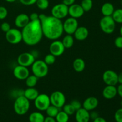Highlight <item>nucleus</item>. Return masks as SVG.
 Here are the masks:
<instances>
[{
  "mask_svg": "<svg viewBox=\"0 0 122 122\" xmlns=\"http://www.w3.org/2000/svg\"><path fill=\"white\" fill-rule=\"evenodd\" d=\"M39 21L41 25L43 35L50 40H57L64 32L61 20L52 15L39 14Z\"/></svg>",
  "mask_w": 122,
  "mask_h": 122,
  "instance_id": "f257e3e1",
  "label": "nucleus"
},
{
  "mask_svg": "<svg viewBox=\"0 0 122 122\" xmlns=\"http://www.w3.org/2000/svg\"><path fill=\"white\" fill-rule=\"evenodd\" d=\"M21 33L22 41L26 45L33 46L40 42L44 35L39 20L30 21L22 29Z\"/></svg>",
  "mask_w": 122,
  "mask_h": 122,
  "instance_id": "f03ea898",
  "label": "nucleus"
},
{
  "mask_svg": "<svg viewBox=\"0 0 122 122\" xmlns=\"http://www.w3.org/2000/svg\"><path fill=\"white\" fill-rule=\"evenodd\" d=\"M14 110L17 114L23 116L28 112L30 108V101L23 95L15 98L13 106Z\"/></svg>",
  "mask_w": 122,
  "mask_h": 122,
  "instance_id": "7ed1b4c3",
  "label": "nucleus"
},
{
  "mask_svg": "<svg viewBox=\"0 0 122 122\" xmlns=\"http://www.w3.org/2000/svg\"><path fill=\"white\" fill-rule=\"evenodd\" d=\"M31 66L33 75L36 76L38 78L45 77L48 73V66L44 62V60H35Z\"/></svg>",
  "mask_w": 122,
  "mask_h": 122,
  "instance_id": "20e7f679",
  "label": "nucleus"
},
{
  "mask_svg": "<svg viewBox=\"0 0 122 122\" xmlns=\"http://www.w3.org/2000/svg\"><path fill=\"white\" fill-rule=\"evenodd\" d=\"M101 29L106 34H112L116 29V22L112 16H103L100 21Z\"/></svg>",
  "mask_w": 122,
  "mask_h": 122,
  "instance_id": "39448f33",
  "label": "nucleus"
},
{
  "mask_svg": "<svg viewBox=\"0 0 122 122\" xmlns=\"http://www.w3.org/2000/svg\"><path fill=\"white\" fill-rule=\"evenodd\" d=\"M5 39L8 43L13 45L19 44L22 41L21 31L16 28H11L5 33Z\"/></svg>",
  "mask_w": 122,
  "mask_h": 122,
  "instance_id": "423d86ee",
  "label": "nucleus"
},
{
  "mask_svg": "<svg viewBox=\"0 0 122 122\" xmlns=\"http://www.w3.org/2000/svg\"><path fill=\"white\" fill-rule=\"evenodd\" d=\"M34 105L37 110L39 111H45L51 105L50 96L45 94H41L34 100Z\"/></svg>",
  "mask_w": 122,
  "mask_h": 122,
  "instance_id": "0eeeda50",
  "label": "nucleus"
},
{
  "mask_svg": "<svg viewBox=\"0 0 122 122\" xmlns=\"http://www.w3.org/2000/svg\"><path fill=\"white\" fill-rule=\"evenodd\" d=\"M51 14L54 17L61 20L69 15V7L63 2L57 4L51 9Z\"/></svg>",
  "mask_w": 122,
  "mask_h": 122,
  "instance_id": "6e6552de",
  "label": "nucleus"
},
{
  "mask_svg": "<svg viewBox=\"0 0 122 122\" xmlns=\"http://www.w3.org/2000/svg\"><path fill=\"white\" fill-rule=\"evenodd\" d=\"M35 60V56L31 52H23L17 57L18 64L26 67L31 66Z\"/></svg>",
  "mask_w": 122,
  "mask_h": 122,
  "instance_id": "1a4fd4ad",
  "label": "nucleus"
},
{
  "mask_svg": "<svg viewBox=\"0 0 122 122\" xmlns=\"http://www.w3.org/2000/svg\"><path fill=\"white\" fill-rule=\"evenodd\" d=\"M51 104L60 108L66 104V97L60 91H55L50 96Z\"/></svg>",
  "mask_w": 122,
  "mask_h": 122,
  "instance_id": "9d476101",
  "label": "nucleus"
},
{
  "mask_svg": "<svg viewBox=\"0 0 122 122\" xmlns=\"http://www.w3.org/2000/svg\"><path fill=\"white\" fill-rule=\"evenodd\" d=\"M63 30L67 34L73 35L77 27H79L78 21L77 19L70 17L66 19L64 23H63Z\"/></svg>",
  "mask_w": 122,
  "mask_h": 122,
  "instance_id": "9b49d317",
  "label": "nucleus"
},
{
  "mask_svg": "<svg viewBox=\"0 0 122 122\" xmlns=\"http://www.w3.org/2000/svg\"><path fill=\"white\" fill-rule=\"evenodd\" d=\"M103 82L107 85L116 86L118 83V74L112 70H107L102 75Z\"/></svg>",
  "mask_w": 122,
  "mask_h": 122,
  "instance_id": "f8f14e48",
  "label": "nucleus"
},
{
  "mask_svg": "<svg viewBox=\"0 0 122 122\" xmlns=\"http://www.w3.org/2000/svg\"><path fill=\"white\" fill-rule=\"evenodd\" d=\"M65 48L61 41L54 40L51 43L49 47L50 53L56 57H58L63 54L65 51Z\"/></svg>",
  "mask_w": 122,
  "mask_h": 122,
  "instance_id": "ddd939ff",
  "label": "nucleus"
},
{
  "mask_svg": "<svg viewBox=\"0 0 122 122\" xmlns=\"http://www.w3.org/2000/svg\"><path fill=\"white\" fill-rule=\"evenodd\" d=\"M13 75L16 79L22 81L25 80L29 76L30 71L26 67L18 65L13 69Z\"/></svg>",
  "mask_w": 122,
  "mask_h": 122,
  "instance_id": "4468645a",
  "label": "nucleus"
},
{
  "mask_svg": "<svg viewBox=\"0 0 122 122\" xmlns=\"http://www.w3.org/2000/svg\"><path fill=\"white\" fill-rule=\"evenodd\" d=\"M85 11L81 7V4H73L69 7V15L71 17L79 19L83 16Z\"/></svg>",
  "mask_w": 122,
  "mask_h": 122,
  "instance_id": "2eb2a0df",
  "label": "nucleus"
},
{
  "mask_svg": "<svg viewBox=\"0 0 122 122\" xmlns=\"http://www.w3.org/2000/svg\"><path fill=\"white\" fill-rule=\"evenodd\" d=\"M99 104L98 100L94 97H90L85 100L82 103V107L88 112L94 110L98 107Z\"/></svg>",
  "mask_w": 122,
  "mask_h": 122,
  "instance_id": "dca6fc26",
  "label": "nucleus"
},
{
  "mask_svg": "<svg viewBox=\"0 0 122 122\" xmlns=\"http://www.w3.org/2000/svg\"><path fill=\"white\" fill-rule=\"evenodd\" d=\"M75 119L77 122H89L90 120L89 112L82 107L75 112Z\"/></svg>",
  "mask_w": 122,
  "mask_h": 122,
  "instance_id": "f3484780",
  "label": "nucleus"
},
{
  "mask_svg": "<svg viewBox=\"0 0 122 122\" xmlns=\"http://www.w3.org/2000/svg\"><path fill=\"white\" fill-rule=\"evenodd\" d=\"M30 21L29 15L25 13H21L16 16L14 20V24L18 28L23 29L30 22Z\"/></svg>",
  "mask_w": 122,
  "mask_h": 122,
  "instance_id": "a211bd4d",
  "label": "nucleus"
},
{
  "mask_svg": "<svg viewBox=\"0 0 122 122\" xmlns=\"http://www.w3.org/2000/svg\"><path fill=\"white\" fill-rule=\"evenodd\" d=\"M102 96L107 100H112L117 95V91L116 86L107 85L102 91Z\"/></svg>",
  "mask_w": 122,
  "mask_h": 122,
  "instance_id": "6ab92c4d",
  "label": "nucleus"
},
{
  "mask_svg": "<svg viewBox=\"0 0 122 122\" xmlns=\"http://www.w3.org/2000/svg\"><path fill=\"white\" fill-rule=\"evenodd\" d=\"M74 37L77 41H84L89 36V30L85 26H79L73 33Z\"/></svg>",
  "mask_w": 122,
  "mask_h": 122,
  "instance_id": "aec40b11",
  "label": "nucleus"
},
{
  "mask_svg": "<svg viewBox=\"0 0 122 122\" xmlns=\"http://www.w3.org/2000/svg\"><path fill=\"white\" fill-rule=\"evenodd\" d=\"M114 5L110 2H106L102 5L101 11L103 16H112L114 11Z\"/></svg>",
  "mask_w": 122,
  "mask_h": 122,
  "instance_id": "412c9836",
  "label": "nucleus"
},
{
  "mask_svg": "<svg viewBox=\"0 0 122 122\" xmlns=\"http://www.w3.org/2000/svg\"><path fill=\"white\" fill-rule=\"evenodd\" d=\"M39 94L38 91L35 88H27L23 92V95L29 101H34Z\"/></svg>",
  "mask_w": 122,
  "mask_h": 122,
  "instance_id": "4be33fe9",
  "label": "nucleus"
},
{
  "mask_svg": "<svg viewBox=\"0 0 122 122\" xmlns=\"http://www.w3.org/2000/svg\"><path fill=\"white\" fill-rule=\"evenodd\" d=\"M73 67L76 72H82L85 69V62L82 58H76L73 62Z\"/></svg>",
  "mask_w": 122,
  "mask_h": 122,
  "instance_id": "5701e85b",
  "label": "nucleus"
},
{
  "mask_svg": "<svg viewBox=\"0 0 122 122\" xmlns=\"http://www.w3.org/2000/svg\"><path fill=\"white\" fill-rule=\"evenodd\" d=\"M44 116L39 112H33L29 116V122H44Z\"/></svg>",
  "mask_w": 122,
  "mask_h": 122,
  "instance_id": "b1692460",
  "label": "nucleus"
},
{
  "mask_svg": "<svg viewBox=\"0 0 122 122\" xmlns=\"http://www.w3.org/2000/svg\"><path fill=\"white\" fill-rule=\"evenodd\" d=\"M61 42L66 49H69L73 46L75 41H74V38L72 36V35L67 34V35H66L63 38Z\"/></svg>",
  "mask_w": 122,
  "mask_h": 122,
  "instance_id": "393cba45",
  "label": "nucleus"
},
{
  "mask_svg": "<svg viewBox=\"0 0 122 122\" xmlns=\"http://www.w3.org/2000/svg\"><path fill=\"white\" fill-rule=\"evenodd\" d=\"M38 77L34 75H29L27 78L25 79V83L27 88H35L38 83Z\"/></svg>",
  "mask_w": 122,
  "mask_h": 122,
  "instance_id": "a878e982",
  "label": "nucleus"
},
{
  "mask_svg": "<svg viewBox=\"0 0 122 122\" xmlns=\"http://www.w3.org/2000/svg\"><path fill=\"white\" fill-rule=\"evenodd\" d=\"M59 109L60 108H58V107L51 104L48 107L47 109L45 110V112H46V113L48 116L55 118L56 116L57 115L58 112H59Z\"/></svg>",
  "mask_w": 122,
  "mask_h": 122,
  "instance_id": "bb28decb",
  "label": "nucleus"
},
{
  "mask_svg": "<svg viewBox=\"0 0 122 122\" xmlns=\"http://www.w3.org/2000/svg\"><path fill=\"white\" fill-rule=\"evenodd\" d=\"M112 17L116 23L122 24V8H118L113 12Z\"/></svg>",
  "mask_w": 122,
  "mask_h": 122,
  "instance_id": "cd10ccee",
  "label": "nucleus"
},
{
  "mask_svg": "<svg viewBox=\"0 0 122 122\" xmlns=\"http://www.w3.org/2000/svg\"><path fill=\"white\" fill-rule=\"evenodd\" d=\"M55 119L57 122H68L69 120V116L64 111H59Z\"/></svg>",
  "mask_w": 122,
  "mask_h": 122,
  "instance_id": "c85d7f7f",
  "label": "nucleus"
},
{
  "mask_svg": "<svg viewBox=\"0 0 122 122\" xmlns=\"http://www.w3.org/2000/svg\"><path fill=\"white\" fill-rule=\"evenodd\" d=\"M81 5L85 12L89 11L93 7L92 0H82Z\"/></svg>",
  "mask_w": 122,
  "mask_h": 122,
  "instance_id": "c756f323",
  "label": "nucleus"
},
{
  "mask_svg": "<svg viewBox=\"0 0 122 122\" xmlns=\"http://www.w3.org/2000/svg\"><path fill=\"white\" fill-rule=\"evenodd\" d=\"M35 4L39 10H45L48 8L50 2L48 0H37Z\"/></svg>",
  "mask_w": 122,
  "mask_h": 122,
  "instance_id": "7c9ffc66",
  "label": "nucleus"
},
{
  "mask_svg": "<svg viewBox=\"0 0 122 122\" xmlns=\"http://www.w3.org/2000/svg\"><path fill=\"white\" fill-rule=\"evenodd\" d=\"M63 111H64L66 113L68 114L69 116L73 115L75 113L76 110L74 108V107L71 106V104H64L63 107Z\"/></svg>",
  "mask_w": 122,
  "mask_h": 122,
  "instance_id": "2f4dec72",
  "label": "nucleus"
},
{
  "mask_svg": "<svg viewBox=\"0 0 122 122\" xmlns=\"http://www.w3.org/2000/svg\"><path fill=\"white\" fill-rule=\"evenodd\" d=\"M56 57L54 56V55L51 54V53L46 55L44 60V62H45L48 66L53 64L54 63L56 62Z\"/></svg>",
  "mask_w": 122,
  "mask_h": 122,
  "instance_id": "473e14b6",
  "label": "nucleus"
},
{
  "mask_svg": "<svg viewBox=\"0 0 122 122\" xmlns=\"http://www.w3.org/2000/svg\"><path fill=\"white\" fill-rule=\"evenodd\" d=\"M8 15V10L3 6H0V20H4Z\"/></svg>",
  "mask_w": 122,
  "mask_h": 122,
  "instance_id": "72a5a7b5",
  "label": "nucleus"
},
{
  "mask_svg": "<svg viewBox=\"0 0 122 122\" xmlns=\"http://www.w3.org/2000/svg\"><path fill=\"white\" fill-rule=\"evenodd\" d=\"M114 119L116 122H122V108H119L116 112Z\"/></svg>",
  "mask_w": 122,
  "mask_h": 122,
  "instance_id": "f704fd0d",
  "label": "nucleus"
},
{
  "mask_svg": "<svg viewBox=\"0 0 122 122\" xmlns=\"http://www.w3.org/2000/svg\"><path fill=\"white\" fill-rule=\"evenodd\" d=\"M70 104H71V106L74 107V108H75L76 111H77V110L80 109V108L82 107V103L77 100H72V101H71V102H70Z\"/></svg>",
  "mask_w": 122,
  "mask_h": 122,
  "instance_id": "c9c22d12",
  "label": "nucleus"
},
{
  "mask_svg": "<svg viewBox=\"0 0 122 122\" xmlns=\"http://www.w3.org/2000/svg\"><path fill=\"white\" fill-rule=\"evenodd\" d=\"M0 29H1L2 32L6 33L11 29L10 25L7 22H4L0 25Z\"/></svg>",
  "mask_w": 122,
  "mask_h": 122,
  "instance_id": "e433bc0d",
  "label": "nucleus"
},
{
  "mask_svg": "<svg viewBox=\"0 0 122 122\" xmlns=\"http://www.w3.org/2000/svg\"><path fill=\"white\" fill-rule=\"evenodd\" d=\"M19 1L21 4L24 5L30 6L35 4L37 0H19Z\"/></svg>",
  "mask_w": 122,
  "mask_h": 122,
  "instance_id": "4c0bfd02",
  "label": "nucleus"
},
{
  "mask_svg": "<svg viewBox=\"0 0 122 122\" xmlns=\"http://www.w3.org/2000/svg\"><path fill=\"white\" fill-rule=\"evenodd\" d=\"M114 45L116 46L117 48H122V36H120L117 37L114 40Z\"/></svg>",
  "mask_w": 122,
  "mask_h": 122,
  "instance_id": "58836bf2",
  "label": "nucleus"
},
{
  "mask_svg": "<svg viewBox=\"0 0 122 122\" xmlns=\"http://www.w3.org/2000/svg\"><path fill=\"white\" fill-rule=\"evenodd\" d=\"M39 14L36 13H33L29 15L30 20V21H35V20H38L39 19Z\"/></svg>",
  "mask_w": 122,
  "mask_h": 122,
  "instance_id": "ea45409f",
  "label": "nucleus"
},
{
  "mask_svg": "<svg viewBox=\"0 0 122 122\" xmlns=\"http://www.w3.org/2000/svg\"><path fill=\"white\" fill-rule=\"evenodd\" d=\"M89 115H90V119H92L93 120L96 119V118H97L98 117H99V115L97 112L93 110L91 113H89Z\"/></svg>",
  "mask_w": 122,
  "mask_h": 122,
  "instance_id": "a19ab883",
  "label": "nucleus"
},
{
  "mask_svg": "<svg viewBox=\"0 0 122 122\" xmlns=\"http://www.w3.org/2000/svg\"><path fill=\"white\" fill-rule=\"evenodd\" d=\"M75 1L76 0H63V3L64 4L66 5L68 7H69V6L73 4H75Z\"/></svg>",
  "mask_w": 122,
  "mask_h": 122,
  "instance_id": "79ce46f5",
  "label": "nucleus"
},
{
  "mask_svg": "<svg viewBox=\"0 0 122 122\" xmlns=\"http://www.w3.org/2000/svg\"><path fill=\"white\" fill-rule=\"evenodd\" d=\"M44 122H57L56 120V119L51 117L47 116L46 117H45Z\"/></svg>",
  "mask_w": 122,
  "mask_h": 122,
  "instance_id": "37998d69",
  "label": "nucleus"
},
{
  "mask_svg": "<svg viewBox=\"0 0 122 122\" xmlns=\"http://www.w3.org/2000/svg\"><path fill=\"white\" fill-rule=\"evenodd\" d=\"M117 94L122 98V84H120L117 88Z\"/></svg>",
  "mask_w": 122,
  "mask_h": 122,
  "instance_id": "c03bdc74",
  "label": "nucleus"
},
{
  "mask_svg": "<svg viewBox=\"0 0 122 122\" xmlns=\"http://www.w3.org/2000/svg\"><path fill=\"white\" fill-rule=\"evenodd\" d=\"M93 122H107V121H106V120L105 119L99 116L95 119H94L93 120Z\"/></svg>",
  "mask_w": 122,
  "mask_h": 122,
  "instance_id": "a18cd8bd",
  "label": "nucleus"
},
{
  "mask_svg": "<svg viewBox=\"0 0 122 122\" xmlns=\"http://www.w3.org/2000/svg\"><path fill=\"white\" fill-rule=\"evenodd\" d=\"M118 83L122 84V72L118 75Z\"/></svg>",
  "mask_w": 122,
  "mask_h": 122,
  "instance_id": "49530a36",
  "label": "nucleus"
},
{
  "mask_svg": "<svg viewBox=\"0 0 122 122\" xmlns=\"http://www.w3.org/2000/svg\"><path fill=\"white\" fill-rule=\"evenodd\" d=\"M5 1H7V2H10V3H13V2H15L17 1V0H5Z\"/></svg>",
  "mask_w": 122,
  "mask_h": 122,
  "instance_id": "de8ad7c7",
  "label": "nucleus"
},
{
  "mask_svg": "<svg viewBox=\"0 0 122 122\" xmlns=\"http://www.w3.org/2000/svg\"><path fill=\"white\" fill-rule=\"evenodd\" d=\"M120 36H122V25L121 27H120Z\"/></svg>",
  "mask_w": 122,
  "mask_h": 122,
  "instance_id": "09e8293b",
  "label": "nucleus"
},
{
  "mask_svg": "<svg viewBox=\"0 0 122 122\" xmlns=\"http://www.w3.org/2000/svg\"><path fill=\"white\" fill-rule=\"evenodd\" d=\"M120 106H121V107L122 108V100H121V101H120Z\"/></svg>",
  "mask_w": 122,
  "mask_h": 122,
  "instance_id": "8fccbe9b",
  "label": "nucleus"
},
{
  "mask_svg": "<svg viewBox=\"0 0 122 122\" xmlns=\"http://www.w3.org/2000/svg\"><path fill=\"white\" fill-rule=\"evenodd\" d=\"M121 5H122V0H121Z\"/></svg>",
  "mask_w": 122,
  "mask_h": 122,
  "instance_id": "3c124183",
  "label": "nucleus"
}]
</instances>
